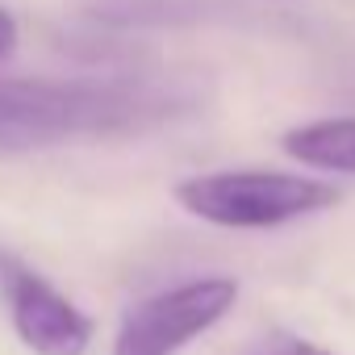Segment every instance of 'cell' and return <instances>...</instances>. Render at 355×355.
<instances>
[{
	"mask_svg": "<svg viewBox=\"0 0 355 355\" xmlns=\"http://www.w3.org/2000/svg\"><path fill=\"white\" fill-rule=\"evenodd\" d=\"M280 146L305 167L355 175V117H322V121L297 125L280 138Z\"/></svg>",
	"mask_w": 355,
	"mask_h": 355,
	"instance_id": "obj_5",
	"label": "cell"
},
{
	"mask_svg": "<svg viewBox=\"0 0 355 355\" xmlns=\"http://www.w3.org/2000/svg\"><path fill=\"white\" fill-rule=\"evenodd\" d=\"M0 297L9 305L17 338L34 355H84L92 343V322L34 268L0 251Z\"/></svg>",
	"mask_w": 355,
	"mask_h": 355,
	"instance_id": "obj_4",
	"label": "cell"
},
{
	"mask_svg": "<svg viewBox=\"0 0 355 355\" xmlns=\"http://www.w3.org/2000/svg\"><path fill=\"white\" fill-rule=\"evenodd\" d=\"M239 355H334V351H326V347H318V343H309L293 330H263Z\"/></svg>",
	"mask_w": 355,
	"mask_h": 355,
	"instance_id": "obj_6",
	"label": "cell"
},
{
	"mask_svg": "<svg viewBox=\"0 0 355 355\" xmlns=\"http://www.w3.org/2000/svg\"><path fill=\"white\" fill-rule=\"evenodd\" d=\"M239 301V284L230 276H201L171 284L146 301H138L113 338V355H180L193 338L209 334Z\"/></svg>",
	"mask_w": 355,
	"mask_h": 355,
	"instance_id": "obj_3",
	"label": "cell"
},
{
	"mask_svg": "<svg viewBox=\"0 0 355 355\" xmlns=\"http://www.w3.org/2000/svg\"><path fill=\"white\" fill-rule=\"evenodd\" d=\"M175 201L193 218L222 230H272L338 205V189L313 180V175L243 167V171L189 175L175 184Z\"/></svg>",
	"mask_w": 355,
	"mask_h": 355,
	"instance_id": "obj_2",
	"label": "cell"
},
{
	"mask_svg": "<svg viewBox=\"0 0 355 355\" xmlns=\"http://www.w3.org/2000/svg\"><path fill=\"white\" fill-rule=\"evenodd\" d=\"M17 51V21L9 9H0V59H9Z\"/></svg>",
	"mask_w": 355,
	"mask_h": 355,
	"instance_id": "obj_7",
	"label": "cell"
},
{
	"mask_svg": "<svg viewBox=\"0 0 355 355\" xmlns=\"http://www.w3.org/2000/svg\"><path fill=\"white\" fill-rule=\"evenodd\" d=\"M193 109V88L163 80H0V155L130 138Z\"/></svg>",
	"mask_w": 355,
	"mask_h": 355,
	"instance_id": "obj_1",
	"label": "cell"
}]
</instances>
